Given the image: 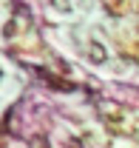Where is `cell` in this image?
<instances>
[{"label":"cell","instance_id":"cell-1","mask_svg":"<svg viewBox=\"0 0 139 148\" xmlns=\"http://www.w3.org/2000/svg\"><path fill=\"white\" fill-rule=\"evenodd\" d=\"M88 57H91V60H94V63H105V46H99V43H97V40H91V43H88Z\"/></svg>","mask_w":139,"mask_h":148},{"label":"cell","instance_id":"cell-2","mask_svg":"<svg viewBox=\"0 0 139 148\" xmlns=\"http://www.w3.org/2000/svg\"><path fill=\"white\" fill-rule=\"evenodd\" d=\"M108 3H111V6H117V9H122V6H125L128 0H108Z\"/></svg>","mask_w":139,"mask_h":148}]
</instances>
